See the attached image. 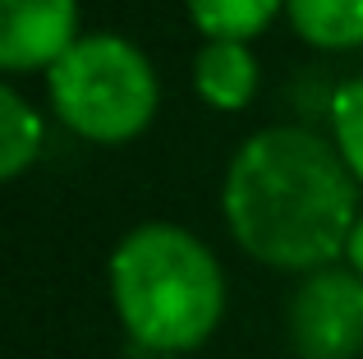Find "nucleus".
<instances>
[{"mask_svg":"<svg viewBox=\"0 0 363 359\" xmlns=\"http://www.w3.org/2000/svg\"><path fill=\"white\" fill-rule=\"evenodd\" d=\"M225 221L257 263L318 272L345 253L359 221V180L340 148L308 129H262L225 171Z\"/></svg>","mask_w":363,"mask_h":359,"instance_id":"1","label":"nucleus"},{"mask_svg":"<svg viewBox=\"0 0 363 359\" xmlns=\"http://www.w3.org/2000/svg\"><path fill=\"white\" fill-rule=\"evenodd\" d=\"M157 359H179V355H157Z\"/></svg>","mask_w":363,"mask_h":359,"instance_id":"12","label":"nucleus"},{"mask_svg":"<svg viewBox=\"0 0 363 359\" xmlns=\"http://www.w3.org/2000/svg\"><path fill=\"white\" fill-rule=\"evenodd\" d=\"M290 341L303 359H354L363 350V277L318 267L290 304Z\"/></svg>","mask_w":363,"mask_h":359,"instance_id":"4","label":"nucleus"},{"mask_svg":"<svg viewBox=\"0 0 363 359\" xmlns=\"http://www.w3.org/2000/svg\"><path fill=\"white\" fill-rule=\"evenodd\" d=\"M184 5H189V18L198 23V33L248 42L272 23L285 0H184Z\"/></svg>","mask_w":363,"mask_h":359,"instance_id":"8","label":"nucleus"},{"mask_svg":"<svg viewBox=\"0 0 363 359\" xmlns=\"http://www.w3.org/2000/svg\"><path fill=\"white\" fill-rule=\"evenodd\" d=\"M294 33L322 51L363 46V0H285Z\"/></svg>","mask_w":363,"mask_h":359,"instance_id":"7","label":"nucleus"},{"mask_svg":"<svg viewBox=\"0 0 363 359\" xmlns=\"http://www.w3.org/2000/svg\"><path fill=\"white\" fill-rule=\"evenodd\" d=\"M194 88L216 111H244L257 92V60L248 51V42L207 37V46L194 60Z\"/></svg>","mask_w":363,"mask_h":359,"instance_id":"6","label":"nucleus"},{"mask_svg":"<svg viewBox=\"0 0 363 359\" xmlns=\"http://www.w3.org/2000/svg\"><path fill=\"white\" fill-rule=\"evenodd\" d=\"M331 134H336V148L345 157V166L363 184V79L345 83L331 97Z\"/></svg>","mask_w":363,"mask_h":359,"instance_id":"10","label":"nucleus"},{"mask_svg":"<svg viewBox=\"0 0 363 359\" xmlns=\"http://www.w3.org/2000/svg\"><path fill=\"white\" fill-rule=\"evenodd\" d=\"M345 258H350V272H359V277H363V212H359L354 231H350V244H345Z\"/></svg>","mask_w":363,"mask_h":359,"instance_id":"11","label":"nucleus"},{"mask_svg":"<svg viewBox=\"0 0 363 359\" xmlns=\"http://www.w3.org/2000/svg\"><path fill=\"white\" fill-rule=\"evenodd\" d=\"M111 299L138 346L184 355L216 332L225 281L203 240L179 226L147 221L111 253Z\"/></svg>","mask_w":363,"mask_h":359,"instance_id":"2","label":"nucleus"},{"mask_svg":"<svg viewBox=\"0 0 363 359\" xmlns=\"http://www.w3.org/2000/svg\"><path fill=\"white\" fill-rule=\"evenodd\" d=\"M51 106L92 143H129L157 116V74L133 42L111 33L79 37L46 70Z\"/></svg>","mask_w":363,"mask_h":359,"instance_id":"3","label":"nucleus"},{"mask_svg":"<svg viewBox=\"0 0 363 359\" xmlns=\"http://www.w3.org/2000/svg\"><path fill=\"white\" fill-rule=\"evenodd\" d=\"M79 0H0V65L9 74L51 70L79 42Z\"/></svg>","mask_w":363,"mask_h":359,"instance_id":"5","label":"nucleus"},{"mask_svg":"<svg viewBox=\"0 0 363 359\" xmlns=\"http://www.w3.org/2000/svg\"><path fill=\"white\" fill-rule=\"evenodd\" d=\"M42 153V120L14 88H0V175L18 180Z\"/></svg>","mask_w":363,"mask_h":359,"instance_id":"9","label":"nucleus"}]
</instances>
